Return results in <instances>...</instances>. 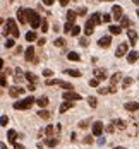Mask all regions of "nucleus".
<instances>
[{
  "mask_svg": "<svg viewBox=\"0 0 139 149\" xmlns=\"http://www.w3.org/2000/svg\"><path fill=\"white\" fill-rule=\"evenodd\" d=\"M24 58H26V62H34V46H28L26 48Z\"/></svg>",
  "mask_w": 139,
  "mask_h": 149,
  "instance_id": "obj_14",
  "label": "nucleus"
},
{
  "mask_svg": "<svg viewBox=\"0 0 139 149\" xmlns=\"http://www.w3.org/2000/svg\"><path fill=\"white\" fill-rule=\"evenodd\" d=\"M112 21V15L110 14H103L101 15V22H110Z\"/></svg>",
  "mask_w": 139,
  "mask_h": 149,
  "instance_id": "obj_44",
  "label": "nucleus"
},
{
  "mask_svg": "<svg viewBox=\"0 0 139 149\" xmlns=\"http://www.w3.org/2000/svg\"><path fill=\"white\" fill-rule=\"evenodd\" d=\"M43 75H45V77H52V75H53V70H50V69H45V70H43Z\"/></svg>",
  "mask_w": 139,
  "mask_h": 149,
  "instance_id": "obj_46",
  "label": "nucleus"
},
{
  "mask_svg": "<svg viewBox=\"0 0 139 149\" xmlns=\"http://www.w3.org/2000/svg\"><path fill=\"white\" fill-rule=\"evenodd\" d=\"M132 82H134V79H132V77H124V81H122V88H124V89L131 88V86H132Z\"/></svg>",
  "mask_w": 139,
  "mask_h": 149,
  "instance_id": "obj_28",
  "label": "nucleus"
},
{
  "mask_svg": "<svg viewBox=\"0 0 139 149\" xmlns=\"http://www.w3.org/2000/svg\"><path fill=\"white\" fill-rule=\"evenodd\" d=\"M127 38H129V41H131V46L138 45V31H136V29L127 28Z\"/></svg>",
  "mask_w": 139,
  "mask_h": 149,
  "instance_id": "obj_6",
  "label": "nucleus"
},
{
  "mask_svg": "<svg viewBox=\"0 0 139 149\" xmlns=\"http://www.w3.org/2000/svg\"><path fill=\"white\" fill-rule=\"evenodd\" d=\"M125 55H127V62H129V63H136V62H138V58H139L138 50H131V52H127Z\"/></svg>",
  "mask_w": 139,
  "mask_h": 149,
  "instance_id": "obj_11",
  "label": "nucleus"
},
{
  "mask_svg": "<svg viewBox=\"0 0 139 149\" xmlns=\"http://www.w3.org/2000/svg\"><path fill=\"white\" fill-rule=\"evenodd\" d=\"M120 79H122V74H120V72H117V74H113V75H112V79H110V86H117Z\"/></svg>",
  "mask_w": 139,
  "mask_h": 149,
  "instance_id": "obj_25",
  "label": "nucleus"
},
{
  "mask_svg": "<svg viewBox=\"0 0 139 149\" xmlns=\"http://www.w3.org/2000/svg\"><path fill=\"white\" fill-rule=\"evenodd\" d=\"M98 45L101 46V48H108V46L112 45V36H110V34H105V36H101V38L98 40Z\"/></svg>",
  "mask_w": 139,
  "mask_h": 149,
  "instance_id": "obj_9",
  "label": "nucleus"
},
{
  "mask_svg": "<svg viewBox=\"0 0 139 149\" xmlns=\"http://www.w3.org/2000/svg\"><path fill=\"white\" fill-rule=\"evenodd\" d=\"M24 77H26L29 82H34V84H36V81H38V77L33 74V72H26V74H24Z\"/></svg>",
  "mask_w": 139,
  "mask_h": 149,
  "instance_id": "obj_33",
  "label": "nucleus"
},
{
  "mask_svg": "<svg viewBox=\"0 0 139 149\" xmlns=\"http://www.w3.org/2000/svg\"><path fill=\"white\" fill-rule=\"evenodd\" d=\"M43 132H45L48 137H50V135L53 134V127H52V125H48V127H45V130H43Z\"/></svg>",
  "mask_w": 139,
  "mask_h": 149,
  "instance_id": "obj_43",
  "label": "nucleus"
},
{
  "mask_svg": "<svg viewBox=\"0 0 139 149\" xmlns=\"http://www.w3.org/2000/svg\"><path fill=\"white\" fill-rule=\"evenodd\" d=\"M41 2H43V5H53L55 0H41Z\"/></svg>",
  "mask_w": 139,
  "mask_h": 149,
  "instance_id": "obj_54",
  "label": "nucleus"
},
{
  "mask_svg": "<svg viewBox=\"0 0 139 149\" xmlns=\"http://www.w3.org/2000/svg\"><path fill=\"white\" fill-rule=\"evenodd\" d=\"M15 45V38H7L5 40V48H12Z\"/></svg>",
  "mask_w": 139,
  "mask_h": 149,
  "instance_id": "obj_38",
  "label": "nucleus"
},
{
  "mask_svg": "<svg viewBox=\"0 0 139 149\" xmlns=\"http://www.w3.org/2000/svg\"><path fill=\"white\" fill-rule=\"evenodd\" d=\"M40 26H41V31L43 33H48V19H41Z\"/></svg>",
  "mask_w": 139,
  "mask_h": 149,
  "instance_id": "obj_36",
  "label": "nucleus"
},
{
  "mask_svg": "<svg viewBox=\"0 0 139 149\" xmlns=\"http://www.w3.org/2000/svg\"><path fill=\"white\" fill-rule=\"evenodd\" d=\"M52 86H59L62 89H72V84L71 82H65V81H60V79H46V88H52Z\"/></svg>",
  "mask_w": 139,
  "mask_h": 149,
  "instance_id": "obj_3",
  "label": "nucleus"
},
{
  "mask_svg": "<svg viewBox=\"0 0 139 149\" xmlns=\"http://www.w3.org/2000/svg\"><path fill=\"white\" fill-rule=\"evenodd\" d=\"M64 74H67L69 77H81V70H76V69H67V70H64Z\"/></svg>",
  "mask_w": 139,
  "mask_h": 149,
  "instance_id": "obj_23",
  "label": "nucleus"
},
{
  "mask_svg": "<svg viewBox=\"0 0 139 149\" xmlns=\"http://www.w3.org/2000/svg\"><path fill=\"white\" fill-rule=\"evenodd\" d=\"M2 67H3V60L0 58V70H2Z\"/></svg>",
  "mask_w": 139,
  "mask_h": 149,
  "instance_id": "obj_57",
  "label": "nucleus"
},
{
  "mask_svg": "<svg viewBox=\"0 0 139 149\" xmlns=\"http://www.w3.org/2000/svg\"><path fill=\"white\" fill-rule=\"evenodd\" d=\"M34 40H36V33H34V29L33 31H29V33H26V41H34Z\"/></svg>",
  "mask_w": 139,
  "mask_h": 149,
  "instance_id": "obj_34",
  "label": "nucleus"
},
{
  "mask_svg": "<svg viewBox=\"0 0 139 149\" xmlns=\"http://www.w3.org/2000/svg\"><path fill=\"white\" fill-rule=\"evenodd\" d=\"M53 45L57 46V48H64V46H65V40H64V38H57V40L53 41Z\"/></svg>",
  "mask_w": 139,
  "mask_h": 149,
  "instance_id": "obj_35",
  "label": "nucleus"
},
{
  "mask_svg": "<svg viewBox=\"0 0 139 149\" xmlns=\"http://www.w3.org/2000/svg\"><path fill=\"white\" fill-rule=\"evenodd\" d=\"M45 146L46 148H57V146H59V141H57V139H46Z\"/></svg>",
  "mask_w": 139,
  "mask_h": 149,
  "instance_id": "obj_31",
  "label": "nucleus"
},
{
  "mask_svg": "<svg viewBox=\"0 0 139 149\" xmlns=\"http://www.w3.org/2000/svg\"><path fill=\"white\" fill-rule=\"evenodd\" d=\"M28 22L31 24V28H33V29H38V28H40V22H41V17H40V15H38V12H36V14L33 15Z\"/></svg>",
  "mask_w": 139,
  "mask_h": 149,
  "instance_id": "obj_12",
  "label": "nucleus"
},
{
  "mask_svg": "<svg viewBox=\"0 0 139 149\" xmlns=\"http://www.w3.org/2000/svg\"><path fill=\"white\" fill-rule=\"evenodd\" d=\"M93 135H96V137H100V135H103V122H100V120H96L94 123H93Z\"/></svg>",
  "mask_w": 139,
  "mask_h": 149,
  "instance_id": "obj_5",
  "label": "nucleus"
},
{
  "mask_svg": "<svg viewBox=\"0 0 139 149\" xmlns=\"http://www.w3.org/2000/svg\"><path fill=\"white\" fill-rule=\"evenodd\" d=\"M88 43H89V40H88V38H81V40H79V45H81V46H88Z\"/></svg>",
  "mask_w": 139,
  "mask_h": 149,
  "instance_id": "obj_45",
  "label": "nucleus"
},
{
  "mask_svg": "<svg viewBox=\"0 0 139 149\" xmlns=\"http://www.w3.org/2000/svg\"><path fill=\"white\" fill-rule=\"evenodd\" d=\"M112 125H113V127H117V129H119V130H125V129H127V123H125V122H124V120H113V122H112Z\"/></svg>",
  "mask_w": 139,
  "mask_h": 149,
  "instance_id": "obj_19",
  "label": "nucleus"
},
{
  "mask_svg": "<svg viewBox=\"0 0 139 149\" xmlns=\"http://www.w3.org/2000/svg\"><path fill=\"white\" fill-rule=\"evenodd\" d=\"M7 123H9V117H7V115H2V117H0V125L5 127Z\"/></svg>",
  "mask_w": 139,
  "mask_h": 149,
  "instance_id": "obj_41",
  "label": "nucleus"
},
{
  "mask_svg": "<svg viewBox=\"0 0 139 149\" xmlns=\"http://www.w3.org/2000/svg\"><path fill=\"white\" fill-rule=\"evenodd\" d=\"M17 21H19L21 24H26V22H28V19H26V12H24V9H19V10H17Z\"/></svg>",
  "mask_w": 139,
  "mask_h": 149,
  "instance_id": "obj_21",
  "label": "nucleus"
},
{
  "mask_svg": "<svg viewBox=\"0 0 139 149\" xmlns=\"http://www.w3.org/2000/svg\"><path fill=\"white\" fill-rule=\"evenodd\" d=\"M127 52H129V45H127V43H120V45L117 46L115 57H117V58H120V57H124V55H125Z\"/></svg>",
  "mask_w": 139,
  "mask_h": 149,
  "instance_id": "obj_8",
  "label": "nucleus"
},
{
  "mask_svg": "<svg viewBox=\"0 0 139 149\" xmlns=\"http://www.w3.org/2000/svg\"><path fill=\"white\" fill-rule=\"evenodd\" d=\"M38 117L43 118V120H50V111H46L45 108H41V110L38 111Z\"/></svg>",
  "mask_w": 139,
  "mask_h": 149,
  "instance_id": "obj_29",
  "label": "nucleus"
},
{
  "mask_svg": "<svg viewBox=\"0 0 139 149\" xmlns=\"http://www.w3.org/2000/svg\"><path fill=\"white\" fill-rule=\"evenodd\" d=\"M3 34L5 36L10 34L12 38H19V28H17L14 19H7L5 21V24H3Z\"/></svg>",
  "mask_w": 139,
  "mask_h": 149,
  "instance_id": "obj_1",
  "label": "nucleus"
},
{
  "mask_svg": "<svg viewBox=\"0 0 139 149\" xmlns=\"http://www.w3.org/2000/svg\"><path fill=\"white\" fill-rule=\"evenodd\" d=\"M119 21H120V28H131V19H129L127 15L122 14V17H120Z\"/></svg>",
  "mask_w": 139,
  "mask_h": 149,
  "instance_id": "obj_24",
  "label": "nucleus"
},
{
  "mask_svg": "<svg viewBox=\"0 0 139 149\" xmlns=\"http://www.w3.org/2000/svg\"><path fill=\"white\" fill-rule=\"evenodd\" d=\"M59 3H60L62 7H65V5H69V0H57Z\"/></svg>",
  "mask_w": 139,
  "mask_h": 149,
  "instance_id": "obj_55",
  "label": "nucleus"
},
{
  "mask_svg": "<svg viewBox=\"0 0 139 149\" xmlns=\"http://www.w3.org/2000/svg\"><path fill=\"white\" fill-rule=\"evenodd\" d=\"M89 86H91V88H98V86H100V81H98L96 77H93V79H89Z\"/></svg>",
  "mask_w": 139,
  "mask_h": 149,
  "instance_id": "obj_40",
  "label": "nucleus"
},
{
  "mask_svg": "<svg viewBox=\"0 0 139 149\" xmlns=\"http://www.w3.org/2000/svg\"><path fill=\"white\" fill-rule=\"evenodd\" d=\"M33 104H34V98L29 96V98H24L22 101H15L14 103V110H29Z\"/></svg>",
  "mask_w": 139,
  "mask_h": 149,
  "instance_id": "obj_2",
  "label": "nucleus"
},
{
  "mask_svg": "<svg viewBox=\"0 0 139 149\" xmlns=\"http://www.w3.org/2000/svg\"><path fill=\"white\" fill-rule=\"evenodd\" d=\"M12 146H14L15 149H22V148H24L22 144H19V142H15V141H14V142H12Z\"/></svg>",
  "mask_w": 139,
  "mask_h": 149,
  "instance_id": "obj_52",
  "label": "nucleus"
},
{
  "mask_svg": "<svg viewBox=\"0 0 139 149\" xmlns=\"http://www.w3.org/2000/svg\"><path fill=\"white\" fill-rule=\"evenodd\" d=\"M5 86H7V77H5V74L0 72V88H5Z\"/></svg>",
  "mask_w": 139,
  "mask_h": 149,
  "instance_id": "obj_39",
  "label": "nucleus"
},
{
  "mask_svg": "<svg viewBox=\"0 0 139 149\" xmlns=\"http://www.w3.org/2000/svg\"><path fill=\"white\" fill-rule=\"evenodd\" d=\"M96 144H98V146H103V144H105V137H101V135H100V139H98V142H96Z\"/></svg>",
  "mask_w": 139,
  "mask_h": 149,
  "instance_id": "obj_51",
  "label": "nucleus"
},
{
  "mask_svg": "<svg viewBox=\"0 0 139 149\" xmlns=\"http://www.w3.org/2000/svg\"><path fill=\"white\" fill-rule=\"evenodd\" d=\"M34 103L38 104L40 108H46V106H48V103H50V100H48L46 96H41L40 100H34Z\"/></svg>",
  "mask_w": 139,
  "mask_h": 149,
  "instance_id": "obj_20",
  "label": "nucleus"
},
{
  "mask_svg": "<svg viewBox=\"0 0 139 149\" xmlns=\"http://www.w3.org/2000/svg\"><path fill=\"white\" fill-rule=\"evenodd\" d=\"M22 94H24V88H19V86L9 88V96H10V98H19V96H22Z\"/></svg>",
  "mask_w": 139,
  "mask_h": 149,
  "instance_id": "obj_7",
  "label": "nucleus"
},
{
  "mask_svg": "<svg viewBox=\"0 0 139 149\" xmlns=\"http://www.w3.org/2000/svg\"><path fill=\"white\" fill-rule=\"evenodd\" d=\"M7 139H9V142L12 144L15 139H17V132H15V130H9V132H7Z\"/></svg>",
  "mask_w": 139,
  "mask_h": 149,
  "instance_id": "obj_32",
  "label": "nucleus"
},
{
  "mask_svg": "<svg viewBox=\"0 0 139 149\" xmlns=\"http://www.w3.org/2000/svg\"><path fill=\"white\" fill-rule=\"evenodd\" d=\"M67 60L69 62H81V55L76 53V52H69L67 53Z\"/></svg>",
  "mask_w": 139,
  "mask_h": 149,
  "instance_id": "obj_22",
  "label": "nucleus"
},
{
  "mask_svg": "<svg viewBox=\"0 0 139 149\" xmlns=\"http://www.w3.org/2000/svg\"><path fill=\"white\" fill-rule=\"evenodd\" d=\"M113 130H115V127H113V125L110 123V125H108V127H107V132H108V134H112Z\"/></svg>",
  "mask_w": 139,
  "mask_h": 149,
  "instance_id": "obj_53",
  "label": "nucleus"
},
{
  "mask_svg": "<svg viewBox=\"0 0 139 149\" xmlns=\"http://www.w3.org/2000/svg\"><path fill=\"white\" fill-rule=\"evenodd\" d=\"M134 2V5H139V0H132Z\"/></svg>",
  "mask_w": 139,
  "mask_h": 149,
  "instance_id": "obj_58",
  "label": "nucleus"
},
{
  "mask_svg": "<svg viewBox=\"0 0 139 149\" xmlns=\"http://www.w3.org/2000/svg\"><path fill=\"white\" fill-rule=\"evenodd\" d=\"M88 104H89L91 108H96V106H98V101H96V98H94V96H89V98H88Z\"/></svg>",
  "mask_w": 139,
  "mask_h": 149,
  "instance_id": "obj_37",
  "label": "nucleus"
},
{
  "mask_svg": "<svg viewBox=\"0 0 139 149\" xmlns=\"http://www.w3.org/2000/svg\"><path fill=\"white\" fill-rule=\"evenodd\" d=\"M74 106V101H69V100H64V103L59 106V111L60 113H65V111H69L71 108Z\"/></svg>",
  "mask_w": 139,
  "mask_h": 149,
  "instance_id": "obj_13",
  "label": "nucleus"
},
{
  "mask_svg": "<svg viewBox=\"0 0 139 149\" xmlns=\"http://www.w3.org/2000/svg\"><path fill=\"white\" fill-rule=\"evenodd\" d=\"M2 22H3V19H0V24H2Z\"/></svg>",
  "mask_w": 139,
  "mask_h": 149,
  "instance_id": "obj_60",
  "label": "nucleus"
},
{
  "mask_svg": "<svg viewBox=\"0 0 139 149\" xmlns=\"http://www.w3.org/2000/svg\"><path fill=\"white\" fill-rule=\"evenodd\" d=\"M93 33H94V24H93L91 21L88 19V21H86V26H84V34H86V36L89 38Z\"/></svg>",
  "mask_w": 139,
  "mask_h": 149,
  "instance_id": "obj_16",
  "label": "nucleus"
},
{
  "mask_svg": "<svg viewBox=\"0 0 139 149\" xmlns=\"http://www.w3.org/2000/svg\"><path fill=\"white\" fill-rule=\"evenodd\" d=\"M108 88H98V94H107Z\"/></svg>",
  "mask_w": 139,
  "mask_h": 149,
  "instance_id": "obj_49",
  "label": "nucleus"
},
{
  "mask_svg": "<svg viewBox=\"0 0 139 149\" xmlns=\"http://www.w3.org/2000/svg\"><path fill=\"white\" fill-rule=\"evenodd\" d=\"M124 108H125L127 111H132V113H136V111L139 110V104L136 103V101H132V103H125V104H124Z\"/></svg>",
  "mask_w": 139,
  "mask_h": 149,
  "instance_id": "obj_18",
  "label": "nucleus"
},
{
  "mask_svg": "<svg viewBox=\"0 0 139 149\" xmlns=\"http://www.w3.org/2000/svg\"><path fill=\"white\" fill-rule=\"evenodd\" d=\"M76 19H77L76 10H67V21H69V22H74V24H76Z\"/></svg>",
  "mask_w": 139,
  "mask_h": 149,
  "instance_id": "obj_27",
  "label": "nucleus"
},
{
  "mask_svg": "<svg viewBox=\"0 0 139 149\" xmlns=\"http://www.w3.org/2000/svg\"><path fill=\"white\" fill-rule=\"evenodd\" d=\"M0 94H2V91H0Z\"/></svg>",
  "mask_w": 139,
  "mask_h": 149,
  "instance_id": "obj_61",
  "label": "nucleus"
},
{
  "mask_svg": "<svg viewBox=\"0 0 139 149\" xmlns=\"http://www.w3.org/2000/svg\"><path fill=\"white\" fill-rule=\"evenodd\" d=\"M72 26H74V22H69V21H67V22L64 24V31L69 34V31H71V28H72Z\"/></svg>",
  "mask_w": 139,
  "mask_h": 149,
  "instance_id": "obj_42",
  "label": "nucleus"
},
{
  "mask_svg": "<svg viewBox=\"0 0 139 149\" xmlns=\"http://www.w3.org/2000/svg\"><path fill=\"white\" fill-rule=\"evenodd\" d=\"M89 21H91L94 26H100V24H103V22H101V14H100V12H94V14L89 17Z\"/></svg>",
  "mask_w": 139,
  "mask_h": 149,
  "instance_id": "obj_17",
  "label": "nucleus"
},
{
  "mask_svg": "<svg viewBox=\"0 0 139 149\" xmlns=\"http://www.w3.org/2000/svg\"><path fill=\"white\" fill-rule=\"evenodd\" d=\"M84 144H93V137L91 135H88V137L84 139Z\"/></svg>",
  "mask_w": 139,
  "mask_h": 149,
  "instance_id": "obj_50",
  "label": "nucleus"
},
{
  "mask_svg": "<svg viewBox=\"0 0 139 149\" xmlns=\"http://www.w3.org/2000/svg\"><path fill=\"white\" fill-rule=\"evenodd\" d=\"M100 2H113V0H100Z\"/></svg>",
  "mask_w": 139,
  "mask_h": 149,
  "instance_id": "obj_59",
  "label": "nucleus"
},
{
  "mask_svg": "<svg viewBox=\"0 0 139 149\" xmlns=\"http://www.w3.org/2000/svg\"><path fill=\"white\" fill-rule=\"evenodd\" d=\"M76 14H77V15H84V14H86V7H81V9H77Z\"/></svg>",
  "mask_w": 139,
  "mask_h": 149,
  "instance_id": "obj_48",
  "label": "nucleus"
},
{
  "mask_svg": "<svg viewBox=\"0 0 139 149\" xmlns=\"http://www.w3.org/2000/svg\"><path fill=\"white\" fill-rule=\"evenodd\" d=\"M93 74H94V77H96L98 81H105V79L108 77L105 69H94V72H93Z\"/></svg>",
  "mask_w": 139,
  "mask_h": 149,
  "instance_id": "obj_15",
  "label": "nucleus"
},
{
  "mask_svg": "<svg viewBox=\"0 0 139 149\" xmlns=\"http://www.w3.org/2000/svg\"><path fill=\"white\" fill-rule=\"evenodd\" d=\"M62 98L64 100H69V101H79L81 100V94L76 93V91H72V89H65L64 94H62Z\"/></svg>",
  "mask_w": 139,
  "mask_h": 149,
  "instance_id": "obj_4",
  "label": "nucleus"
},
{
  "mask_svg": "<svg viewBox=\"0 0 139 149\" xmlns=\"http://www.w3.org/2000/svg\"><path fill=\"white\" fill-rule=\"evenodd\" d=\"M108 31H110L112 34H117V36H119V34L122 33V28H120L119 24H113V26H110V28H108Z\"/></svg>",
  "mask_w": 139,
  "mask_h": 149,
  "instance_id": "obj_26",
  "label": "nucleus"
},
{
  "mask_svg": "<svg viewBox=\"0 0 139 149\" xmlns=\"http://www.w3.org/2000/svg\"><path fill=\"white\" fill-rule=\"evenodd\" d=\"M69 34H71V36H79V34H81V28H79L77 24H74V26L71 28V31H69Z\"/></svg>",
  "mask_w": 139,
  "mask_h": 149,
  "instance_id": "obj_30",
  "label": "nucleus"
},
{
  "mask_svg": "<svg viewBox=\"0 0 139 149\" xmlns=\"http://www.w3.org/2000/svg\"><path fill=\"white\" fill-rule=\"evenodd\" d=\"M124 10L120 5H113V9H112V19H115V21H119L120 17H122Z\"/></svg>",
  "mask_w": 139,
  "mask_h": 149,
  "instance_id": "obj_10",
  "label": "nucleus"
},
{
  "mask_svg": "<svg viewBox=\"0 0 139 149\" xmlns=\"http://www.w3.org/2000/svg\"><path fill=\"white\" fill-rule=\"evenodd\" d=\"M38 45H40V46L45 45V38H40V40H38Z\"/></svg>",
  "mask_w": 139,
  "mask_h": 149,
  "instance_id": "obj_56",
  "label": "nucleus"
},
{
  "mask_svg": "<svg viewBox=\"0 0 139 149\" xmlns=\"http://www.w3.org/2000/svg\"><path fill=\"white\" fill-rule=\"evenodd\" d=\"M89 125V120H82V122H79V127L81 129H84V127H88Z\"/></svg>",
  "mask_w": 139,
  "mask_h": 149,
  "instance_id": "obj_47",
  "label": "nucleus"
}]
</instances>
